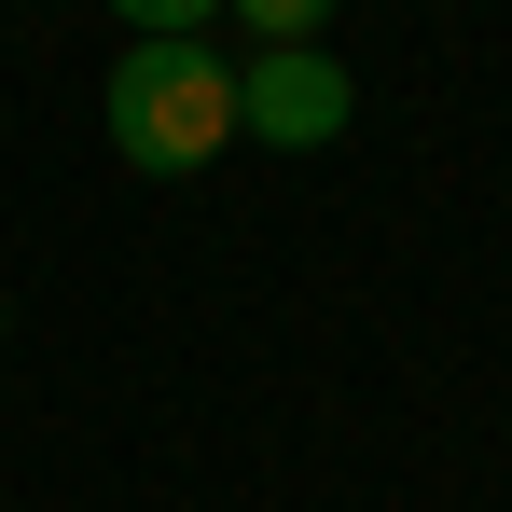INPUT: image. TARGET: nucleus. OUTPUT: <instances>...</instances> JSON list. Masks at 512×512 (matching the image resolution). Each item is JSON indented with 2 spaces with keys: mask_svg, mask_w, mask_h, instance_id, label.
I'll return each instance as SVG.
<instances>
[{
  "mask_svg": "<svg viewBox=\"0 0 512 512\" xmlns=\"http://www.w3.org/2000/svg\"><path fill=\"white\" fill-rule=\"evenodd\" d=\"M97 111H111V153L139 180H194L236 153V56L222 42H125Z\"/></svg>",
  "mask_w": 512,
  "mask_h": 512,
  "instance_id": "1",
  "label": "nucleus"
},
{
  "mask_svg": "<svg viewBox=\"0 0 512 512\" xmlns=\"http://www.w3.org/2000/svg\"><path fill=\"white\" fill-rule=\"evenodd\" d=\"M346 125H360V70H346L333 42H263V56H236V139H263V153H333Z\"/></svg>",
  "mask_w": 512,
  "mask_h": 512,
  "instance_id": "2",
  "label": "nucleus"
},
{
  "mask_svg": "<svg viewBox=\"0 0 512 512\" xmlns=\"http://www.w3.org/2000/svg\"><path fill=\"white\" fill-rule=\"evenodd\" d=\"M222 14L250 28V56H263V42H319V28H333V0H222Z\"/></svg>",
  "mask_w": 512,
  "mask_h": 512,
  "instance_id": "3",
  "label": "nucleus"
},
{
  "mask_svg": "<svg viewBox=\"0 0 512 512\" xmlns=\"http://www.w3.org/2000/svg\"><path fill=\"white\" fill-rule=\"evenodd\" d=\"M111 14H125L139 42H208V28H222V0H111Z\"/></svg>",
  "mask_w": 512,
  "mask_h": 512,
  "instance_id": "4",
  "label": "nucleus"
},
{
  "mask_svg": "<svg viewBox=\"0 0 512 512\" xmlns=\"http://www.w3.org/2000/svg\"><path fill=\"white\" fill-rule=\"evenodd\" d=\"M0 346H14V291H0Z\"/></svg>",
  "mask_w": 512,
  "mask_h": 512,
  "instance_id": "5",
  "label": "nucleus"
}]
</instances>
